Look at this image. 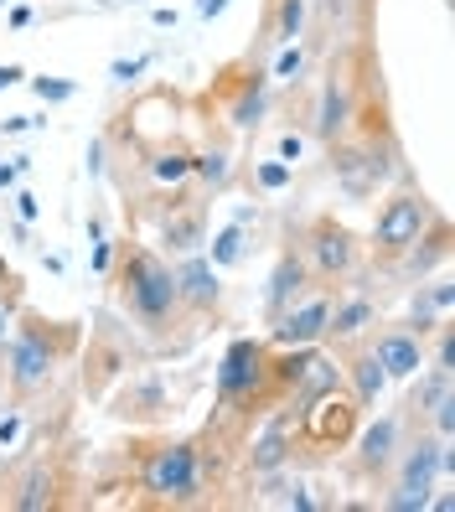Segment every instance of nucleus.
Listing matches in <instances>:
<instances>
[{
  "label": "nucleus",
  "mask_w": 455,
  "mask_h": 512,
  "mask_svg": "<svg viewBox=\"0 0 455 512\" xmlns=\"http://www.w3.org/2000/svg\"><path fill=\"white\" fill-rule=\"evenodd\" d=\"M104 280L114 285V306L140 331H150V337H171V331L187 321L181 316V300H176L171 259L156 254L150 244H135V238L114 244V264H109Z\"/></svg>",
  "instance_id": "nucleus-1"
},
{
  "label": "nucleus",
  "mask_w": 455,
  "mask_h": 512,
  "mask_svg": "<svg viewBox=\"0 0 455 512\" xmlns=\"http://www.w3.org/2000/svg\"><path fill=\"white\" fill-rule=\"evenodd\" d=\"M83 326L78 321H47L37 311H16L11 337L0 342V357H6V388L16 404H32L37 394H47L57 363L78 352Z\"/></svg>",
  "instance_id": "nucleus-2"
},
{
  "label": "nucleus",
  "mask_w": 455,
  "mask_h": 512,
  "mask_svg": "<svg viewBox=\"0 0 455 512\" xmlns=\"http://www.w3.org/2000/svg\"><path fill=\"white\" fill-rule=\"evenodd\" d=\"M212 450H202V440L192 435H161L135 445V487L161 502V507H197L212 487Z\"/></svg>",
  "instance_id": "nucleus-3"
},
{
  "label": "nucleus",
  "mask_w": 455,
  "mask_h": 512,
  "mask_svg": "<svg viewBox=\"0 0 455 512\" xmlns=\"http://www.w3.org/2000/svg\"><path fill=\"white\" fill-rule=\"evenodd\" d=\"M212 394H218V409L238 425H254L259 414L275 409V399H269V342L233 337L218 363V378H212Z\"/></svg>",
  "instance_id": "nucleus-4"
},
{
  "label": "nucleus",
  "mask_w": 455,
  "mask_h": 512,
  "mask_svg": "<svg viewBox=\"0 0 455 512\" xmlns=\"http://www.w3.org/2000/svg\"><path fill=\"white\" fill-rule=\"evenodd\" d=\"M435 213H440V207L430 202V192L414 187V182H399V187L383 197L378 218H373V233H368L373 264H378V269H393V264H399V254L414 244L424 228H430Z\"/></svg>",
  "instance_id": "nucleus-5"
},
{
  "label": "nucleus",
  "mask_w": 455,
  "mask_h": 512,
  "mask_svg": "<svg viewBox=\"0 0 455 512\" xmlns=\"http://www.w3.org/2000/svg\"><path fill=\"white\" fill-rule=\"evenodd\" d=\"M290 414H295V450H306L311 461H326V456H337V450H352V435L362 425V404L347 394V388H331V394L300 404Z\"/></svg>",
  "instance_id": "nucleus-6"
},
{
  "label": "nucleus",
  "mask_w": 455,
  "mask_h": 512,
  "mask_svg": "<svg viewBox=\"0 0 455 512\" xmlns=\"http://www.w3.org/2000/svg\"><path fill=\"white\" fill-rule=\"evenodd\" d=\"M295 249L306 254V269H311V280L326 285V290H337L357 275V264H362V238L337 223L331 213H316L306 228L295 233Z\"/></svg>",
  "instance_id": "nucleus-7"
},
{
  "label": "nucleus",
  "mask_w": 455,
  "mask_h": 512,
  "mask_svg": "<svg viewBox=\"0 0 455 512\" xmlns=\"http://www.w3.org/2000/svg\"><path fill=\"white\" fill-rule=\"evenodd\" d=\"M269 68L259 63V57H238V63H228L218 73V83H212V99L223 104V119L233 130H244L254 135L264 125V114H269Z\"/></svg>",
  "instance_id": "nucleus-8"
},
{
  "label": "nucleus",
  "mask_w": 455,
  "mask_h": 512,
  "mask_svg": "<svg viewBox=\"0 0 455 512\" xmlns=\"http://www.w3.org/2000/svg\"><path fill=\"white\" fill-rule=\"evenodd\" d=\"M430 337H435V326H424V321H399V326H383V331H368V347L373 357L383 363L388 383H409L424 363H430Z\"/></svg>",
  "instance_id": "nucleus-9"
},
{
  "label": "nucleus",
  "mask_w": 455,
  "mask_h": 512,
  "mask_svg": "<svg viewBox=\"0 0 455 512\" xmlns=\"http://www.w3.org/2000/svg\"><path fill=\"white\" fill-rule=\"evenodd\" d=\"M419 388L404 399V425H414V430H435V435H445V440H455V373L450 368H430L424 363L419 373Z\"/></svg>",
  "instance_id": "nucleus-10"
},
{
  "label": "nucleus",
  "mask_w": 455,
  "mask_h": 512,
  "mask_svg": "<svg viewBox=\"0 0 455 512\" xmlns=\"http://www.w3.org/2000/svg\"><path fill=\"white\" fill-rule=\"evenodd\" d=\"M331 300H337V290H326V285L306 290L290 311H280L275 321H269V337L264 342H275V347H316V342H326Z\"/></svg>",
  "instance_id": "nucleus-11"
},
{
  "label": "nucleus",
  "mask_w": 455,
  "mask_h": 512,
  "mask_svg": "<svg viewBox=\"0 0 455 512\" xmlns=\"http://www.w3.org/2000/svg\"><path fill=\"white\" fill-rule=\"evenodd\" d=\"M171 275H176V300H181V316H192V321H202V316H218V306H223V280H218V264H212L202 249H192V254H176Z\"/></svg>",
  "instance_id": "nucleus-12"
},
{
  "label": "nucleus",
  "mask_w": 455,
  "mask_h": 512,
  "mask_svg": "<svg viewBox=\"0 0 455 512\" xmlns=\"http://www.w3.org/2000/svg\"><path fill=\"white\" fill-rule=\"evenodd\" d=\"M264 425L254 430L249 450H244V466L249 476H269V471H290L295 466V414L280 404V409H269L259 414Z\"/></svg>",
  "instance_id": "nucleus-13"
},
{
  "label": "nucleus",
  "mask_w": 455,
  "mask_h": 512,
  "mask_svg": "<svg viewBox=\"0 0 455 512\" xmlns=\"http://www.w3.org/2000/svg\"><path fill=\"white\" fill-rule=\"evenodd\" d=\"M357 476L362 481H388V466L404 445V414H383L378 425H357Z\"/></svg>",
  "instance_id": "nucleus-14"
},
{
  "label": "nucleus",
  "mask_w": 455,
  "mask_h": 512,
  "mask_svg": "<svg viewBox=\"0 0 455 512\" xmlns=\"http://www.w3.org/2000/svg\"><path fill=\"white\" fill-rule=\"evenodd\" d=\"M331 352H337V368H342L347 394H352L362 409H373V404L388 394V373H383V363L373 357L368 337H357V342H337Z\"/></svg>",
  "instance_id": "nucleus-15"
},
{
  "label": "nucleus",
  "mask_w": 455,
  "mask_h": 512,
  "mask_svg": "<svg viewBox=\"0 0 455 512\" xmlns=\"http://www.w3.org/2000/svg\"><path fill=\"white\" fill-rule=\"evenodd\" d=\"M306 290H316L311 269H306V254L295 249V238H285V249H280L275 269H269V290H264V326L275 321L280 311H290Z\"/></svg>",
  "instance_id": "nucleus-16"
},
{
  "label": "nucleus",
  "mask_w": 455,
  "mask_h": 512,
  "mask_svg": "<svg viewBox=\"0 0 455 512\" xmlns=\"http://www.w3.org/2000/svg\"><path fill=\"white\" fill-rule=\"evenodd\" d=\"M450 218L445 213H435L430 218V228H424L419 238H414V244L399 254V264H393V269H404V275L409 280H430L435 275V269H445L450 264Z\"/></svg>",
  "instance_id": "nucleus-17"
},
{
  "label": "nucleus",
  "mask_w": 455,
  "mask_h": 512,
  "mask_svg": "<svg viewBox=\"0 0 455 512\" xmlns=\"http://www.w3.org/2000/svg\"><path fill=\"white\" fill-rule=\"evenodd\" d=\"M306 21H311V6H306V0H264V16H259V42L249 47V57H264L269 47L300 42V37H306Z\"/></svg>",
  "instance_id": "nucleus-18"
},
{
  "label": "nucleus",
  "mask_w": 455,
  "mask_h": 512,
  "mask_svg": "<svg viewBox=\"0 0 455 512\" xmlns=\"http://www.w3.org/2000/svg\"><path fill=\"white\" fill-rule=\"evenodd\" d=\"M125 368H130V352H125V342H114V331H94L88 337V357H83V388L94 399H104L109 394V383L114 378H125Z\"/></svg>",
  "instance_id": "nucleus-19"
},
{
  "label": "nucleus",
  "mask_w": 455,
  "mask_h": 512,
  "mask_svg": "<svg viewBox=\"0 0 455 512\" xmlns=\"http://www.w3.org/2000/svg\"><path fill=\"white\" fill-rule=\"evenodd\" d=\"M202 244H207V207L197 197L166 207V213H161V249L166 254H192Z\"/></svg>",
  "instance_id": "nucleus-20"
},
{
  "label": "nucleus",
  "mask_w": 455,
  "mask_h": 512,
  "mask_svg": "<svg viewBox=\"0 0 455 512\" xmlns=\"http://www.w3.org/2000/svg\"><path fill=\"white\" fill-rule=\"evenodd\" d=\"M378 326V300L373 295H337L331 300V316H326V342L337 347V342H357V337H368V331Z\"/></svg>",
  "instance_id": "nucleus-21"
},
{
  "label": "nucleus",
  "mask_w": 455,
  "mask_h": 512,
  "mask_svg": "<svg viewBox=\"0 0 455 512\" xmlns=\"http://www.w3.org/2000/svg\"><path fill=\"white\" fill-rule=\"evenodd\" d=\"M166 409H171V394H166L161 378H140V383H130L125 394L114 399V414L119 419H135V425H156Z\"/></svg>",
  "instance_id": "nucleus-22"
},
{
  "label": "nucleus",
  "mask_w": 455,
  "mask_h": 512,
  "mask_svg": "<svg viewBox=\"0 0 455 512\" xmlns=\"http://www.w3.org/2000/svg\"><path fill=\"white\" fill-rule=\"evenodd\" d=\"M450 311H455V280H450V275H440V280H430V285L419 280V290L409 295V316L424 321V326L450 321Z\"/></svg>",
  "instance_id": "nucleus-23"
},
{
  "label": "nucleus",
  "mask_w": 455,
  "mask_h": 512,
  "mask_svg": "<svg viewBox=\"0 0 455 512\" xmlns=\"http://www.w3.org/2000/svg\"><path fill=\"white\" fill-rule=\"evenodd\" d=\"M11 507H16V512H42V507H57V471H52L47 461H37L32 471H26V481L16 487Z\"/></svg>",
  "instance_id": "nucleus-24"
},
{
  "label": "nucleus",
  "mask_w": 455,
  "mask_h": 512,
  "mask_svg": "<svg viewBox=\"0 0 455 512\" xmlns=\"http://www.w3.org/2000/svg\"><path fill=\"white\" fill-rule=\"evenodd\" d=\"M207 259L218 264V269H233V264H244V259H249V228H244V223H228L223 233H212V244H207Z\"/></svg>",
  "instance_id": "nucleus-25"
},
{
  "label": "nucleus",
  "mask_w": 455,
  "mask_h": 512,
  "mask_svg": "<svg viewBox=\"0 0 455 512\" xmlns=\"http://www.w3.org/2000/svg\"><path fill=\"white\" fill-rule=\"evenodd\" d=\"M192 176H202V187H207V192H223V187H228V176H233L228 150H197V156H192Z\"/></svg>",
  "instance_id": "nucleus-26"
},
{
  "label": "nucleus",
  "mask_w": 455,
  "mask_h": 512,
  "mask_svg": "<svg viewBox=\"0 0 455 512\" xmlns=\"http://www.w3.org/2000/svg\"><path fill=\"white\" fill-rule=\"evenodd\" d=\"M311 68V47L306 42H285L280 57H275V68H269V83H300Z\"/></svg>",
  "instance_id": "nucleus-27"
},
{
  "label": "nucleus",
  "mask_w": 455,
  "mask_h": 512,
  "mask_svg": "<svg viewBox=\"0 0 455 512\" xmlns=\"http://www.w3.org/2000/svg\"><path fill=\"white\" fill-rule=\"evenodd\" d=\"M150 176L166 182V187H181L192 176V150H161V156L150 161Z\"/></svg>",
  "instance_id": "nucleus-28"
},
{
  "label": "nucleus",
  "mask_w": 455,
  "mask_h": 512,
  "mask_svg": "<svg viewBox=\"0 0 455 512\" xmlns=\"http://www.w3.org/2000/svg\"><path fill=\"white\" fill-rule=\"evenodd\" d=\"M26 83H32V94H37L42 104H68V99L78 94L73 78H26Z\"/></svg>",
  "instance_id": "nucleus-29"
},
{
  "label": "nucleus",
  "mask_w": 455,
  "mask_h": 512,
  "mask_svg": "<svg viewBox=\"0 0 455 512\" xmlns=\"http://www.w3.org/2000/svg\"><path fill=\"white\" fill-rule=\"evenodd\" d=\"M295 182V166L290 161H264V166H254V187H264V192H280V187H290Z\"/></svg>",
  "instance_id": "nucleus-30"
},
{
  "label": "nucleus",
  "mask_w": 455,
  "mask_h": 512,
  "mask_svg": "<svg viewBox=\"0 0 455 512\" xmlns=\"http://www.w3.org/2000/svg\"><path fill=\"white\" fill-rule=\"evenodd\" d=\"M109 264H114V244H109V238H99V244H94V275H109Z\"/></svg>",
  "instance_id": "nucleus-31"
},
{
  "label": "nucleus",
  "mask_w": 455,
  "mask_h": 512,
  "mask_svg": "<svg viewBox=\"0 0 455 512\" xmlns=\"http://www.w3.org/2000/svg\"><path fill=\"white\" fill-rule=\"evenodd\" d=\"M145 68H150V57H135V63H114V68H109V73H114V78H119V83H130V78H140V73H145Z\"/></svg>",
  "instance_id": "nucleus-32"
},
{
  "label": "nucleus",
  "mask_w": 455,
  "mask_h": 512,
  "mask_svg": "<svg viewBox=\"0 0 455 512\" xmlns=\"http://www.w3.org/2000/svg\"><path fill=\"white\" fill-rule=\"evenodd\" d=\"M16 83H26V68H21V63H0V94H6V88H16Z\"/></svg>",
  "instance_id": "nucleus-33"
},
{
  "label": "nucleus",
  "mask_w": 455,
  "mask_h": 512,
  "mask_svg": "<svg viewBox=\"0 0 455 512\" xmlns=\"http://www.w3.org/2000/svg\"><path fill=\"white\" fill-rule=\"evenodd\" d=\"M16 435H21V414H16V409H11V414H6V419H0V450H6V445H11V440H16Z\"/></svg>",
  "instance_id": "nucleus-34"
},
{
  "label": "nucleus",
  "mask_w": 455,
  "mask_h": 512,
  "mask_svg": "<svg viewBox=\"0 0 455 512\" xmlns=\"http://www.w3.org/2000/svg\"><path fill=\"white\" fill-rule=\"evenodd\" d=\"M32 125H42V119H32V114H11V119H0V130H6V135H21V130H32Z\"/></svg>",
  "instance_id": "nucleus-35"
},
{
  "label": "nucleus",
  "mask_w": 455,
  "mask_h": 512,
  "mask_svg": "<svg viewBox=\"0 0 455 512\" xmlns=\"http://www.w3.org/2000/svg\"><path fill=\"white\" fill-rule=\"evenodd\" d=\"M300 150H306V145H300V135H285V140H280V161L295 166V161H300Z\"/></svg>",
  "instance_id": "nucleus-36"
},
{
  "label": "nucleus",
  "mask_w": 455,
  "mask_h": 512,
  "mask_svg": "<svg viewBox=\"0 0 455 512\" xmlns=\"http://www.w3.org/2000/svg\"><path fill=\"white\" fill-rule=\"evenodd\" d=\"M16 213L32 223V218H37V197H32V192H16Z\"/></svg>",
  "instance_id": "nucleus-37"
},
{
  "label": "nucleus",
  "mask_w": 455,
  "mask_h": 512,
  "mask_svg": "<svg viewBox=\"0 0 455 512\" xmlns=\"http://www.w3.org/2000/svg\"><path fill=\"white\" fill-rule=\"evenodd\" d=\"M218 11H228V0H197V16H202V21H212Z\"/></svg>",
  "instance_id": "nucleus-38"
},
{
  "label": "nucleus",
  "mask_w": 455,
  "mask_h": 512,
  "mask_svg": "<svg viewBox=\"0 0 455 512\" xmlns=\"http://www.w3.org/2000/svg\"><path fill=\"white\" fill-rule=\"evenodd\" d=\"M16 176H21L16 161H11V166H0V192H11V187H16Z\"/></svg>",
  "instance_id": "nucleus-39"
},
{
  "label": "nucleus",
  "mask_w": 455,
  "mask_h": 512,
  "mask_svg": "<svg viewBox=\"0 0 455 512\" xmlns=\"http://www.w3.org/2000/svg\"><path fill=\"white\" fill-rule=\"evenodd\" d=\"M26 21H32V6H16V11H11V26H16V32H21Z\"/></svg>",
  "instance_id": "nucleus-40"
},
{
  "label": "nucleus",
  "mask_w": 455,
  "mask_h": 512,
  "mask_svg": "<svg viewBox=\"0 0 455 512\" xmlns=\"http://www.w3.org/2000/svg\"><path fill=\"white\" fill-rule=\"evenodd\" d=\"M6 275H11V269H6V264H0V280H6Z\"/></svg>",
  "instance_id": "nucleus-41"
},
{
  "label": "nucleus",
  "mask_w": 455,
  "mask_h": 512,
  "mask_svg": "<svg viewBox=\"0 0 455 512\" xmlns=\"http://www.w3.org/2000/svg\"><path fill=\"white\" fill-rule=\"evenodd\" d=\"M0 6H6V0H0Z\"/></svg>",
  "instance_id": "nucleus-42"
}]
</instances>
